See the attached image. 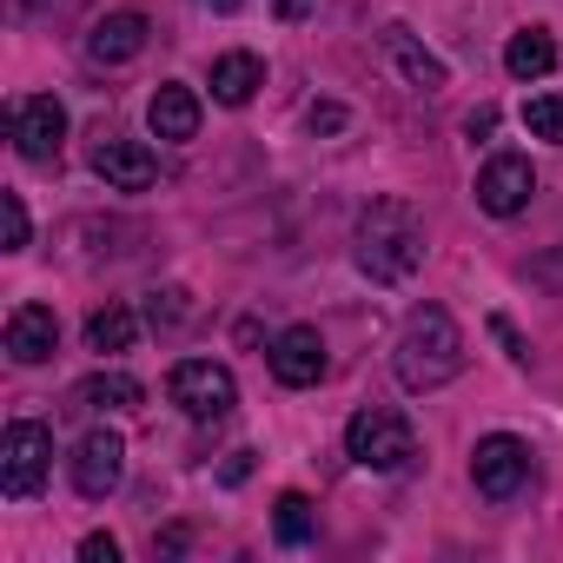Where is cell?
I'll list each match as a JSON object with an SVG mask.
<instances>
[{
	"label": "cell",
	"mask_w": 563,
	"mask_h": 563,
	"mask_svg": "<svg viewBox=\"0 0 563 563\" xmlns=\"http://www.w3.org/2000/svg\"><path fill=\"white\" fill-rule=\"evenodd\" d=\"M352 258L372 286H405V278L424 265V219L411 199H372L358 212V232H352Z\"/></svg>",
	"instance_id": "1"
},
{
	"label": "cell",
	"mask_w": 563,
	"mask_h": 563,
	"mask_svg": "<svg viewBox=\"0 0 563 563\" xmlns=\"http://www.w3.org/2000/svg\"><path fill=\"white\" fill-rule=\"evenodd\" d=\"M391 365H398V385H405V391H438V385H451V378L464 372V332H457V319H451L444 306H418V312L405 319V332H398Z\"/></svg>",
	"instance_id": "2"
},
{
	"label": "cell",
	"mask_w": 563,
	"mask_h": 563,
	"mask_svg": "<svg viewBox=\"0 0 563 563\" xmlns=\"http://www.w3.org/2000/svg\"><path fill=\"white\" fill-rule=\"evenodd\" d=\"M345 457L358 464V471H411V457H418V431H411V418L405 411H391V405H365V411H352V424H345Z\"/></svg>",
	"instance_id": "3"
},
{
	"label": "cell",
	"mask_w": 563,
	"mask_h": 563,
	"mask_svg": "<svg viewBox=\"0 0 563 563\" xmlns=\"http://www.w3.org/2000/svg\"><path fill=\"white\" fill-rule=\"evenodd\" d=\"M54 471V431L34 418H14L8 438H0V490L8 497H34Z\"/></svg>",
	"instance_id": "4"
},
{
	"label": "cell",
	"mask_w": 563,
	"mask_h": 563,
	"mask_svg": "<svg viewBox=\"0 0 563 563\" xmlns=\"http://www.w3.org/2000/svg\"><path fill=\"white\" fill-rule=\"evenodd\" d=\"M471 484H477L484 504H510V497L530 484V444L510 438V431L477 438V451H471Z\"/></svg>",
	"instance_id": "5"
},
{
	"label": "cell",
	"mask_w": 563,
	"mask_h": 563,
	"mask_svg": "<svg viewBox=\"0 0 563 563\" xmlns=\"http://www.w3.org/2000/svg\"><path fill=\"white\" fill-rule=\"evenodd\" d=\"M166 391H173V405H179L186 418H199V424H212V418H225V411L239 405L232 372L212 365V358H179L173 378H166Z\"/></svg>",
	"instance_id": "6"
},
{
	"label": "cell",
	"mask_w": 563,
	"mask_h": 563,
	"mask_svg": "<svg viewBox=\"0 0 563 563\" xmlns=\"http://www.w3.org/2000/svg\"><path fill=\"white\" fill-rule=\"evenodd\" d=\"M8 126H14V146H21V159H27V166H60L67 107H60L54 93H41V100H21V107L8 113Z\"/></svg>",
	"instance_id": "7"
},
{
	"label": "cell",
	"mask_w": 563,
	"mask_h": 563,
	"mask_svg": "<svg viewBox=\"0 0 563 563\" xmlns=\"http://www.w3.org/2000/svg\"><path fill=\"white\" fill-rule=\"evenodd\" d=\"M265 365H272V378L286 385V391H312L325 378V339H319V325H286V332L272 339Z\"/></svg>",
	"instance_id": "8"
},
{
	"label": "cell",
	"mask_w": 563,
	"mask_h": 563,
	"mask_svg": "<svg viewBox=\"0 0 563 563\" xmlns=\"http://www.w3.org/2000/svg\"><path fill=\"white\" fill-rule=\"evenodd\" d=\"M87 166L107 179V192H146V186L159 179V159H153L140 140H120V133H100L93 153H87Z\"/></svg>",
	"instance_id": "9"
},
{
	"label": "cell",
	"mask_w": 563,
	"mask_h": 563,
	"mask_svg": "<svg viewBox=\"0 0 563 563\" xmlns=\"http://www.w3.org/2000/svg\"><path fill=\"white\" fill-rule=\"evenodd\" d=\"M530 192H537V173H530L523 153L484 159V173H477V206H484L490 219H517V212L530 206Z\"/></svg>",
	"instance_id": "10"
},
{
	"label": "cell",
	"mask_w": 563,
	"mask_h": 563,
	"mask_svg": "<svg viewBox=\"0 0 563 563\" xmlns=\"http://www.w3.org/2000/svg\"><path fill=\"white\" fill-rule=\"evenodd\" d=\"M120 477H126V438L120 431H87L80 451H74V490L100 504V497L120 490Z\"/></svg>",
	"instance_id": "11"
},
{
	"label": "cell",
	"mask_w": 563,
	"mask_h": 563,
	"mask_svg": "<svg viewBox=\"0 0 563 563\" xmlns=\"http://www.w3.org/2000/svg\"><path fill=\"white\" fill-rule=\"evenodd\" d=\"M146 14L140 8H120V14H107L93 34H87V60L93 67H126V60H140L146 54Z\"/></svg>",
	"instance_id": "12"
},
{
	"label": "cell",
	"mask_w": 563,
	"mask_h": 563,
	"mask_svg": "<svg viewBox=\"0 0 563 563\" xmlns=\"http://www.w3.org/2000/svg\"><path fill=\"white\" fill-rule=\"evenodd\" d=\"M378 41H385V60L405 74V87H418V93H444V87H451L444 60H438L431 47H418V34H411V27H398V21H391Z\"/></svg>",
	"instance_id": "13"
},
{
	"label": "cell",
	"mask_w": 563,
	"mask_h": 563,
	"mask_svg": "<svg viewBox=\"0 0 563 563\" xmlns=\"http://www.w3.org/2000/svg\"><path fill=\"white\" fill-rule=\"evenodd\" d=\"M54 345H60L54 306H14V319H8V358L14 365H47Z\"/></svg>",
	"instance_id": "14"
},
{
	"label": "cell",
	"mask_w": 563,
	"mask_h": 563,
	"mask_svg": "<svg viewBox=\"0 0 563 563\" xmlns=\"http://www.w3.org/2000/svg\"><path fill=\"white\" fill-rule=\"evenodd\" d=\"M146 126H153V140L186 146V140L199 133V93H192V87H179V80H166V87L153 93V107H146Z\"/></svg>",
	"instance_id": "15"
},
{
	"label": "cell",
	"mask_w": 563,
	"mask_h": 563,
	"mask_svg": "<svg viewBox=\"0 0 563 563\" xmlns=\"http://www.w3.org/2000/svg\"><path fill=\"white\" fill-rule=\"evenodd\" d=\"M258 87H265V60H258V54L232 47V54L212 60V100H219V107H245Z\"/></svg>",
	"instance_id": "16"
},
{
	"label": "cell",
	"mask_w": 563,
	"mask_h": 563,
	"mask_svg": "<svg viewBox=\"0 0 563 563\" xmlns=\"http://www.w3.org/2000/svg\"><path fill=\"white\" fill-rule=\"evenodd\" d=\"M550 67H556V41H550V27H517L510 47H504V74H510V80H543Z\"/></svg>",
	"instance_id": "17"
},
{
	"label": "cell",
	"mask_w": 563,
	"mask_h": 563,
	"mask_svg": "<svg viewBox=\"0 0 563 563\" xmlns=\"http://www.w3.org/2000/svg\"><path fill=\"white\" fill-rule=\"evenodd\" d=\"M133 339H140V319H133V306H120V299L87 319V345H93V352H133Z\"/></svg>",
	"instance_id": "18"
},
{
	"label": "cell",
	"mask_w": 563,
	"mask_h": 563,
	"mask_svg": "<svg viewBox=\"0 0 563 563\" xmlns=\"http://www.w3.org/2000/svg\"><path fill=\"white\" fill-rule=\"evenodd\" d=\"M312 530H319V517H312V497H306V490H286V497L272 504V537L286 543V550L312 543Z\"/></svg>",
	"instance_id": "19"
},
{
	"label": "cell",
	"mask_w": 563,
	"mask_h": 563,
	"mask_svg": "<svg viewBox=\"0 0 563 563\" xmlns=\"http://www.w3.org/2000/svg\"><path fill=\"white\" fill-rule=\"evenodd\" d=\"M80 405H100V411H140L146 405V385L126 378V372H100L80 385Z\"/></svg>",
	"instance_id": "20"
},
{
	"label": "cell",
	"mask_w": 563,
	"mask_h": 563,
	"mask_svg": "<svg viewBox=\"0 0 563 563\" xmlns=\"http://www.w3.org/2000/svg\"><path fill=\"white\" fill-rule=\"evenodd\" d=\"M146 319H153V332L186 325V319H192V292H186V286H159V292H153V306H146Z\"/></svg>",
	"instance_id": "21"
},
{
	"label": "cell",
	"mask_w": 563,
	"mask_h": 563,
	"mask_svg": "<svg viewBox=\"0 0 563 563\" xmlns=\"http://www.w3.org/2000/svg\"><path fill=\"white\" fill-rule=\"evenodd\" d=\"M523 126H530L537 140H550V146H563V93H537V100L523 107Z\"/></svg>",
	"instance_id": "22"
},
{
	"label": "cell",
	"mask_w": 563,
	"mask_h": 563,
	"mask_svg": "<svg viewBox=\"0 0 563 563\" xmlns=\"http://www.w3.org/2000/svg\"><path fill=\"white\" fill-rule=\"evenodd\" d=\"M0 219H8V252H27V206H21V192L0 199Z\"/></svg>",
	"instance_id": "23"
},
{
	"label": "cell",
	"mask_w": 563,
	"mask_h": 563,
	"mask_svg": "<svg viewBox=\"0 0 563 563\" xmlns=\"http://www.w3.org/2000/svg\"><path fill=\"white\" fill-rule=\"evenodd\" d=\"M490 339H497V345H504V358H510V365H530V345H523V339H517V325H510V319H504V312H497V319H490Z\"/></svg>",
	"instance_id": "24"
},
{
	"label": "cell",
	"mask_w": 563,
	"mask_h": 563,
	"mask_svg": "<svg viewBox=\"0 0 563 563\" xmlns=\"http://www.w3.org/2000/svg\"><path fill=\"white\" fill-rule=\"evenodd\" d=\"M306 120H312V133H345V120H352V113H345L339 100H319V107H312Z\"/></svg>",
	"instance_id": "25"
},
{
	"label": "cell",
	"mask_w": 563,
	"mask_h": 563,
	"mask_svg": "<svg viewBox=\"0 0 563 563\" xmlns=\"http://www.w3.org/2000/svg\"><path fill=\"white\" fill-rule=\"evenodd\" d=\"M80 563H120V543L107 530H93V537H80Z\"/></svg>",
	"instance_id": "26"
},
{
	"label": "cell",
	"mask_w": 563,
	"mask_h": 563,
	"mask_svg": "<svg viewBox=\"0 0 563 563\" xmlns=\"http://www.w3.org/2000/svg\"><path fill=\"white\" fill-rule=\"evenodd\" d=\"M245 477H252V451H232V457L219 464V484L232 490V484H245Z\"/></svg>",
	"instance_id": "27"
},
{
	"label": "cell",
	"mask_w": 563,
	"mask_h": 563,
	"mask_svg": "<svg viewBox=\"0 0 563 563\" xmlns=\"http://www.w3.org/2000/svg\"><path fill=\"white\" fill-rule=\"evenodd\" d=\"M272 14H278V21H312L319 0H272Z\"/></svg>",
	"instance_id": "28"
},
{
	"label": "cell",
	"mask_w": 563,
	"mask_h": 563,
	"mask_svg": "<svg viewBox=\"0 0 563 563\" xmlns=\"http://www.w3.org/2000/svg\"><path fill=\"white\" fill-rule=\"evenodd\" d=\"M186 550V523H173L166 537H153V556H179Z\"/></svg>",
	"instance_id": "29"
},
{
	"label": "cell",
	"mask_w": 563,
	"mask_h": 563,
	"mask_svg": "<svg viewBox=\"0 0 563 563\" xmlns=\"http://www.w3.org/2000/svg\"><path fill=\"white\" fill-rule=\"evenodd\" d=\"M530 278H537V286H556V292H563V258H556V265H550V258H537V265H530Z\"/></svg>",
	"instance_id": "30"
},
{
	"label": "cell",
	"mask_w": 563,
	"mask_h": 563,
	"mask_svg": "<svg viewBox=\"0 0 563 563\" xmlns=\"http://www.w3.org/2000/svg\"><path fill=\"white\" fill-rule=\"evenodd\" d=\"M490 126H497V107H477V113H471V120H464V133H471V140H484V133H490Z\"/></svg>",
	"instance_id": "31"
},
{
	"label": "cell",
	"mask_w": 563,
	"mask_h": 563,
	"mask_svg": "<svg viewBox=\"0 0 563 563\" xmlns=\"http://www.w3.org/2000/svg\"><path fill=\"white\" fill-rule=\"evenodd\" d=\"M206 8H212V14H239V8H245V0H206Z\"/></svg>",
	"instance_id": "32"
}]
</instances>
